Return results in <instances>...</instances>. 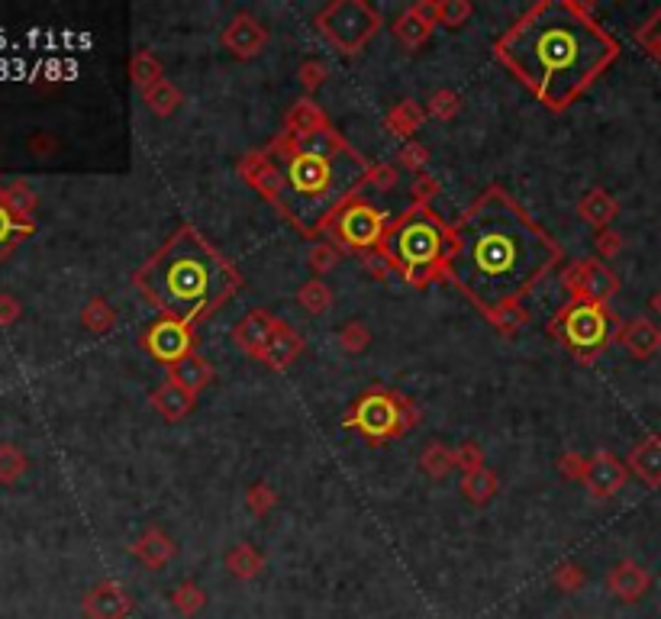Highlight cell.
<instances>
[{"label":"cell","mask_w":661,"mask_h":619,"mask_svg":"<svg viewBox=\"0 0 661 619\" xmlns=\"http://www.w3.org/2000/svg\"><path fill=\"white\" fill-rule=\"evenodd\" d=\"M455 468H462V474H471L484 468V449L478 442H462L455 449Z\"/></svg>","instance_id":"f907efd6"},{"label":"cell","mask_w":661,"mask_h":619,"mask_svg":"<svg viewBox=\"0 0 661 619\" xmlns=\"http://www.w3.org/2000/svg\"><path fill=\"white\" fill-rule=\"evenodd\" d=\"M562 284L568 291V300H594V304H603V307L620 294V278H616V271H610L600 258L571 262L562 271Z\"/></svg>","instance_id":"30bf717a"},{"label":"cell","mask_w":661,"mask_h":619,"mask_svg":"<svg viewBox=\"0 0 661 619\" xmlns=\"http://www.w3.org/2000/svg\"><path fill=\"white\" fill-rule=\"evenodd\" d=\"M649 310H652V313L658 316V320H661V287H658V291L649 297Z\"/></svg>","instance_id":"680465c9"},{"label":"cell","mask_w":661,"mask_h":619,"mask_svg":"<svg viewBox=\"0 0 661 619\" xmlns=\"http://www.w3.org/2000/svg\"><path fill=\"white\" fill-rule=\"evenodd\" d=\"M626 465L645 487H652V491L661 487V436H645L632 445Z\"/></svg>","instance_id":"44dd1931"},{"label":"cell","mask_w":661,"mask_h":619,"mask_svg":"<svg viewBox=\"0 0 661 619\" xmlns=\"http://www.w3.org/2000/svg\"><path fill=\"white\" fill-rule=\"evenodd\" d=\"M578 213L587 226L607 229L616 220V213H620V204H616V197L603 191V187H594V191H587L578 200Z\"/></svg>","instance_id":"cb8c5ba5"},{"label":"cell","mask_w":661,"mask_h":619,"mask_svg":"<svg viewBox=\"0 0 661 619\" xmlns=\"http://www.w3.org/2000/svg\"><path fill=\"white\" fill-rule=\"evenodd\" d=\"M500 491V478L494 468H478L471 474H462V494L474 503V507H487Z\"/></svg>","instance_id":"83f0119b"},{"label":"cell","mask_w":661,"mask_h":619,"mask_svg":"<svg viewBox=\"0 0 661 619\" xmlns=\"http://www.w3.org/2000/svg\"><path fill=\"white\" fill-rule=\"evenodd\" d=\"M391 30H394V36H397L400 42H404L407 49H420L423 42L429 39V33H433V26H429L426 20L416 17L413 10H404V13H400V17L394 20Z\"/></svg>","instance_id":"e575fe53"},{"label":"cell","mask_w":661,"mask_h":619,"mask_svg":"<svg viewBox=\"0 0 661 619\" xmlns=\"http://www.w3.org/2000/svg\"><path fill=\"white\" fill-rule=\"evenodd\" d=\"M81 610L88 619H126L133 613V597L120 581H100L84 594Z\"/></svg>","instance_id":"5bb4252c"},{"label":"cell","mask_w":661,"mask_h":619,"mask_svg":"<svg viewBox=\"0 0 661 619\" xmlns=\"http://www.w3.org/2000/svg\"><path fill=\"white\" fill-rule=\"evenodd\" d=\"M594 252H597V258L603 262V258H616L623 252V236L616 233L613 226H607V229H600L597 233V239H594Z\"/></svg>","instance_id":"f5cc1de1"},{"label":"cell","mask_w":661,"mask_h":619,"mask_svg":"<svg viewBox=\"0 0 661 619\" xmlns=\"http://www.w3.org/2000/svg\"><path fill=\"white\" fill-rule=\"evenodd\" d=\"M620 326L623 323L610 313V307L594 304V300H568L549 323V336L568 345V352L581 365H591L610 345V339L620 333Z\"/></svg>","instance_id":"8992f818"},{"label":"cell","mask_w":661,"mask_h":619,"mask_svg":"<svg viewBox=\"0 0 661 619\" xmlns=\"http://www.w3.org/2000/svg\"><path fill=\"white\" fill-rule=\"evenodd\" d=\"M339 258H342V246L326 236V239H316V242H313V249H310V255H307V265L316 271V275H326V271H333V268L339 265Z\"/></svg>","instance_id":"f35d334b"},{"label":"cell","mask_w":661,"mask_h":619,"mask_svg":"<svg viewBox=\"0 0 661 619\" xmlns=\"http://www.w3.org/2000/svg\"><path fill=\"white\" fill-rule=\"evenodd\" d=\"M458 110H462V97H458L452 88H439L429 94V104H426V113L429 117H436L442 123H449L458 117Z\"/></svg>","instance_id":"ab89813d"},{"label":"cell","mask_w":661,"mask_h":619,"mask_svg":"<svg viewBox=\"0 0 661 619\" xmlns=\"http://www.w3.org/2000/svg\"><path fill=\"white\" fill-rule=\"evenodd\" d=\"M387 217L375 207L368 204L365 197H352L346 204L339 207V213L333 217V223L326 226V233L333 242H339L342 249H355V252H371V249H381L384 233H387Z\"/></svg>","instance_id":"9c48e42d"},{"label":"cell","mask_w":661,"mask_h":619,"mask_svg":"<svg viewBox=\"0 0 661 619\" xmlns=\"http://www.w3.org/2000/svg\"><path fill=\"white\" fill-rule=\"evenodd\" d=\"M636 42L645 49V55H649L652 62L661 65V7L636 30Z\"/></svg>","instance_id":"60d3db41"},{"label":"cell","mask_w":661,"mask_h":619,"mask_svg":"<svg viewBox=\"0 0 661 619\" xmlns=\"http://www.w3.org/2000/svg\"><path fill=\"white\" fill-rule=\"evenodd\" d=\"M278 326H281L278 316H271L268 310H252V313H246V316H242V320L236 323L233 339H236V345H239L242 352L252 355V358H258V352L265 349L268 339L278 333Z\"/></svg>","instance_id":"ac0fdd59"},{"label":"cell","mask_w":661,"mask_h":619,"mask_svg":"<svg viewBox=\"0 0 661 619\" xmlns=\"http://www.w3.org/2000/svg\"><path fill=\"white\" fill-rule=\"evenodd\" d=\"M265 149L281 175L275 207L304 236L326 233L339 207L365 184L371 168L333 126L310 136L278 133Z\"/></svg>","instance_id":"3957f363"},{"label":"cell","mask_w":661,"mask_h":619,"mask_svg":"<svg viewBox=\"0 0 661 619\" xmlns=\"http://www.w3.org/2000/svg\"><path fill=\"white\" fill-rule=\"evenodd\" d=\"M342 423H346V429H355L358 436H365L368 442H387L410 433L420 423V410L404 394L387 391V387H368Z\"/></svg>","instance_id":"52a82bcc"},{"label":"cell","mask_w":661,"mask_h":619,"mask_svg":"<svg viewBox=\"0 0 661 619\" xmlns=\"http://www.w3.org/2000/svg\"><path fill=\"white\" fill-rule=\"evenodd\" d=\"M26 468H30V458H26L17 445L4 442L0 445V484H17Z\"/></svg>","instance_id":"74e56055"},{"label":"cell","mask_w":661,"mask_h":619,"mask_svg":"<svg viewBox=\"0 0 661 619\" xmlns=\"http://www.w3.org/2000/svg\"><path fill=\"white\" fill-rule=\"evenodd\" d=\"M487 320L494 323V329H497L500 336H516V333H520V329L526 326L529 313L523 310V304H513V307H504V310L491 313Z\"/></svg>","instance_id":"7bdbcfd3"},{"label":"cell","mask_w":661,"mask_h":619,"mask_svg":"<svg viewBox=\"0 0 661 619\" xmlns=\"http://www.w3.org/2000/svg\"><path fill=\"white\" fill-rule=\"evenodd\" d=\"M246 507H249V513H255V516H268L271 510L278 507V491H275L271 484L258 481V484H252L249 491H246Z\"/></svg>","instance_id":"f6af8a7d"},{"label":"cell","mask_w":661,"mask_h":619,"mask_svg":"<svg viewBox=\"0 0 661 619\" xmlns=\"http://www.w3.org/2000/svg\"><path fill=\"white\" fill-rule=\"evenodd\" d=\"M562 262L558 242L504 187H487L452 226L449 278L474 307L491 316L523 297Z\"/></svg>","instance_id":"6da1fadb"},{"label":"cell","mask_w":661,"mask_h":619,"mask_svg":"<svg viewBox=\"0 0 661 619\" xmlns=\"http://www.w3.org/2000/svg\"><path fill=\"white\" fill-rule=\"evenodd\" d=\"M426 117H429L426 107H420L416 100H400V104H394L391 110H387L384 126L391 129V136H400V139L410 142V136L416 133V129H423Z\"/></svg>","instance_id":"4316f807"},{"label":"cell","mask_w":661,"mask_h":619,"mask_svg":"<svg viewBox=\"0 0 661 619\" xmlns=\"http://www.w3.org/2000/svg\"><path fill=\"white\" fill-rule=\"evenodd\" d=\"M171 607H175L181 616L194 619L200 610L207 607V590L191 578L181 581V584H175V590H171Z\"/></svg>","instance_id":"d6a6232c"},{"label":"cell","mask_w":661,"mask_h":619,"mask_svg":"<svg viewBox=\"0 0 661 619\" xmlns=\"http://www.w3.org/2000/svg\"><path fill=\"white\" fill-rule=\"evenodd\" d=\"M81 323L84 329H91L94 336H107L113 326H117V310H113L104 297H91L81 310Z\"/></svg>","instance_id":"836d02e7"},{"label":"cell","mask_w":661,"mask_h":619,"mask_svg":"<svg viewBox=\"0 0 661 619\" xmlns=\"http://www.w3.org/2000/svg\"><path fill=\"white\" fill-rule=\"evenodd\" d=\"M320 129H329L326 113L316 107L313 100L304 97V100H297L291 110H287L281 133H287V136H310V133H320Z\"/></svg>","instance_id":"d4e9b609"},{"label":"cell","mask_w":661,"mask_h":619,"mask_svg":"<svg viewBox=\"0 0 661 619\" xmlns=\"http://www.w3.org/2000/svg\"><path fill=\"white\" fill-rule=\"evenodd\" d=\"M629 478V465L623 458H616L613 452L600 449L587 458V474H584V487L594 500H610L626 487Z\"/></svg>","instance_id":"7c38bea8"},{"label":"cell","mask_w":661,"mask_h":619,"mask_svg":"<svg viewBox=\"0 0 661 619\" xmlns=\"http://www.w3.org/2000/svg\"><path fill=\"white\" fill-rule=\"evenodd\" d=\"M146 352L162 365H178L184 355L194 352V326L188 323H178V320H168V316H158V320L146 329Z\"/></svg>","instance_id":"8fae6325"},{"label":"cell","mask_w":661,"mask_h":619,"mask_svg":"<svg viewBox=\"0 0 661 619\" xmlns=\"http://www.w3.org/2000/svg\"><path fill=\"white\" fill-rule=\"evenodd\" d=\"M397 181H400V171H397V165H391V162L371 165V168H368V178H365V184L375 187V191H391Z\"/></svg>","instance_id":"816d5d0a"},{"label":"cell","mask_w":661,"mask_h":619,"mask_svg":"<svg viewBox=\"0 0 661 619\" xmlns=\"http://www.w3.org/2000/svg\"><path fill=\"white\" fill-rule=\"evenodd\" d=\"M397 165L407 168V171H416V175H423V168L429 165V149L423 146V142H404V149H400L397 155Z\"/></svg>","instance_id":"7dc6e473"},{"label":"cell","mask_w":661,"mask_h":619,"mask_svg":"<svg viewBox=\"0 0 661 619\" xmlns=\"http://www.w3.org/2000/svg\"><path fill=\"white\" fill-rule=\"evenodd\" d=\"M142 100H146V107L155 113V117H171L178 107H181V100H184V94L171 84L168 78L165 81H158L152 91H146L142 94Z\"/></svg>","instance_id":"d590c367"},{"label":"cell","mask_w":661,"mask_h":619,"mask_svg":"<svg viewBox=\"0 0 661 619\" xmlns=\"http://www.w3.org/2000/svg\"><path fill=\"white\" fill-rule=\"evenodd\" d=\"M616 339H620L623 349L632 358H639V362H645V358H652V355L661 352V326L652 323L649 316H636V320L623 323Z\"/></svg>","instance_id":"d6986e66"},{"label":"cell","mask_w":661,"mask_h":619,"mask_svg":"<svg viewBox=\"0 0 661 619\" xmlns=\"http://www.w3.org/2000/svg\"><path fill=\"white\" fill-rule=\"evenodd\" d=\"M17 320H20V304H17V297L0 294V326H10V323H17Z\"/></svg>","instance_id":"9f6ffc18"},{"label":"cell","mask_w":661,"mask_h":619,"mask_svg":"<svg viewBox=\"0 0 661 619\" xmlns=\"http://www.w3.org/2000/svg\"><path fill=\"white\" fill-rule=\"evenodd\" d=\"M168 381H175L178 387H184V391L197 397L204 387L213 384V365L207 362L204 355L191 352V355H184L178 365L168 368Z\"/></svg>","instance_id":"7402d4cb"},{"label":"cell","mask_w":661,"mask_h":619,"mask_svg":"<svg viewBox=\"0 0 661 619\" xmlns=\"http://www.w3.org/2000/svg\"><path fill=\"white\" fill-rule=\"evenodd\" d=\"M552 584L562 590V594H581L587 584V574L581 565H574V561H562L552 574Z\"/></svg>","instance_id":"ee69618b"},{"label":"cell","mask_w":661,"mask_h":619,"mask_svg":"<svg viewBox=\"0 0 661 619\" xmlns=\"http://www.w3.org/2000/svg\"><path fill=\"white\" fill-rule=\"evenodd\" d=\"M239 175L246 181L252 191H258L265 200L275 204L278 194H281V175H278V165L271 162L268 149H255L249 155L239 158Z\"/></svg>","instance_id":"2e32d148"},{"label":"cell","mask_w":661,"mask_h":619,"mask_svg":"<svg viewBox=\"0 0 661 619\" xmlns=\"http://www.w3.org/2000/svg\"><path fill=\"white\" fill-rule=\"evenodd\" d=\"M129 552H133V558L139 561L142 568L162 571V568L168 565V561L175 558L178 545H175V539H171L162 526H149V529H142V532H139L136 542L129 545Z\"/></svg>","instance_id":"e0dca14e"},{"label":"cell","mask_w":661,"mask_h":619,"mask_svg":"<svg viewBox=\"0 0 661 619\" xmlns=\"http://www.w3.org/2000/svg\"><path fill=\"white\" fill-rule=\"evenodd\" d=\"M410 10H413L420 20H426L429 26H436V23H439V4H436V0H416V4H413Z\"/></svg>","instance_id":"6f0895ef"},{"label":"cell","mask_w":661,"mask_h":619,"mask_svg":"<svg viewBox=\"0 0 661 619\" xmlns=\"http://www.w3.org/2000/svg\"><path fill=\"white\" fill-rule=\"evenodd\" d=\"M452 249V226H445L433 210L410 207L404 217L387 226L381 252L413 287H426L445 278Z\"/></svg>","instance_id":"5b68a950"},{"label":"cell","mask_w":661,"mask_h":619,"mask_svg":"<svg viewBox=\"0 0 661 619\" xmlns=\"http://www.w3.org/2000/svg\"><path fill=\"white\" fill-rule=\"evenodd\" d=\"M313 26L336 52L355 55L381 30V13L365 0H333L316 10Z\"/></svg>","instance_id":"ba28073f"},{"label":"cell","mask_w":661,"mask_h":619,"mask_svg":"<svg viewBox=\"0 0 661 619\" xmlns=\"http://www.w3.org/2000/svg\"><path fill=\"white\" fill-rule=\"evenodd\" d=\"M336 342H339V349L346 352V355H358V352H365L368 345H371V329L365 323L352 320V323H346V326L339 329Z\"/></svg>","instance_id":"b9f144b4"},{"label":"cell","mask_w":661,"mask_h":619,"mask_svg":"<svg viewBox=\"0 0 661 619\" xmlns=\"http://www.w3.org/2000/svg\"><path fill=\"white\" fill-rule=\"evenodd\" d=\"M30 229L33 226H26L13 217V210L4 204V197H0V262H4V258L17 249L26 236H30Z\"/></svg>","instance_id":"1f68e13d"},{"label":"cell","mask_w":661,"mask_h":619,"mask_svg":"<svg viewBox=\"0 0 661 619\" xmlns=\"http://www.w3.org/2000/svg\"><path fill=\"white\" fill-rule=\"evenodd\" d=\"M133 284L162 316L194 326L220 310L239 291L242 278L229 258L184 223L162 249L136 268Z\"/></svg>","instance_id":"277c9868"},{"label":"cell","mask_w":661,"mask_h":619,"mask_svg":"<svg viewBox=\"0 0 661 619\" xmlns=\"http://www.w3.org/2000/svg\"><path fill=\"white\" fill-rule=\"evenodd\" d=\"M129 78H133L139 94H146L158 81H165V71H162V62H158L149 49H139L133 59H129Z\"/></svg>","instance_id":"f1b7e54d"},{"label":"cell","mask_w":661,"mask_h":619,"mask_svg":"<svg viewBox=\"0 0 661 619\" xmlns=\"http://www.w3.org/2000/svg\"><path fill=\"white\" fill-rule=\"evenodd\" d=\"M436 194H439V181L433 178V175H416V181H413V187H410V200H413V207H423V210H429V204L436 200Z\"/></svg>","instance_id":"c3c4849f"},{"label":"cell","mask_w":661,"mask_h":619,"mask_svg":"<svg viewBox=\"0 0 661 619\" xmlns=\"http://www.w3.org/2000/svg\"><path fill=\"white\" fill-rule=\"evenodd\" d=\"M297 78H300V84H304V91L313 94V91H320L323 84H326L329 71H326V65L320 59H307L304 65L297 68Z\"/></svg>","instance_id":"681fc988"},{"label":"cell","mask_w":661,"mask_h":619,"mask_svg":"<svg viewBox=\"0 0 661 619\" xmlns=\"http://www.w3.org/2000/svg\"><path fill=\"white\" fill-rule=\"evenodd\" d=\"M268 26L262 20H255L252 13H236L233 20L226 23V30L220 33V46L236 55V59H255L258 52L268 46Z\"/></svg>","instance_id":"4fadbf2b"},{"label":"cell","mask_w":661,"mask_h":619,"mask_svg":"<svg viewBox=\"0 0 661 619\" xmlns=\"http://www.w3.org/2000/svg\"><path fill=\"white\" fill-rule=\"evenodd\" d=\"M149 400H152V407L162 413L168 423H178V420H184V416L194 410V394H188L175 381L158 384Z\"/></svg>","instance_id":"603a6c76"},{"label":"cell","mask_w":661,"mask_h":619,"mask_svg":"<svg viewBox=\"0 0 661 619\" xmlns=\"http://www.w3.org/2000/svg\"><path fill=\"white\" fill-rule=\"evenodd\" d=\"M652 587V574L645 571L639 561L623 558L607 571V590L620 603H639Z\"/></svg>","instance_id":"9a60e30c"},{"label":"cell","mask_w":661,"mask_h":619,"mask_svg":"<svg viewBox=\"0 0 661 619\" xmlns=\"http://www.w3.org/2000/svg\"><path fill=\"white\" fill-rule=\"evenodd\" d=\"M223 565H226L229 574H233V578H239V581H255L258 574L265 571V555L258 552L252 542H236L233 549L226 552Z\"/></svg>","instance_id":"484cf974"},{"label":"cell","mask_w":661,"mask_h":619,"mask_svg":"<svg viewBox=\"0 0 661 619\" xmlns=\"http://www.w3.org/2000/svg\"><path fill=\"white\" fill-rule=\"evenodd\" d=\"M558 474L568 481H581L584 484V474H587V458L581 452H565L558 458Z\"/></svg>","instance_id":"db71d44e"},{"label":"cell","mask_w":661,"mask_h":619,"mask_svg":"<svg viewBox=\"0 0 661 619\" xmlns=\"http://www.w3.org/2000/svg\"><path fill=\"white\" fill-rule=\"evenodd\" d=\"M297 304L313 316H323L329 307H333V291H329V284L323 278H310L297 291Z\"/></svg>","instance_id":"8d00e7d4"},{"label":"cell","mask_w":661,"mask_h":619,"mask_svg":"<svg viewBox=\"0 0 661 619\" xmlns=\"http://www.w3.org/2000/svg\"><path fill=\"white\" fill-rule=\"evenodd\" d=\"M362 265H365V271L371 278H378V281H384L387 275H394V265L387 262L384 258V252L381 249H371V252H362Z\"/></svg>","instance_id":"11a10c76"},{"label":"cell","mask_w":661,"mask_h":619,"mask_svg":"<svg viewBox=\"0 0 661 619\" xmlns=\"http://www.w3.org/2000/svg\"><path fill=\"white\" fill-rule=\"evenodd\" d=\"M420 468L426 478H433V481L449 478L455 471V449H449L445 442H429L420 452Z\"/></svg>","instance_id":"f546056e"},{"label":"cell","mask_w":661,"mask_h":619,"mask_svg":"<svg viewBox=\"0 0 661 619\" xmlns=\"http://www.w3.org/2000/svg\"><path fill=\"white\" fill-rule=\"evenodd\" d=\"M474 13L471 0H439V26H449V30H458L465 26Z\"/></svg>","instance_id":"bcb514c9"},{"label":"cell","mask_w":661,"mask_h":619,"mask_svg":"<svg viewBox=\"0 0 661 619\" xmlns=\"http://www.w3.org/2000/svg\"><path fill=\"white\" fill-rule=\"evenodd\" d=\"M0 197H4V204L13 210V217L20 223L33 226V217H36V194L26 187L23 181H13L10 187H0Z\"/></svg>","instance_id":"4dcf8cb0"},{"label":"cell","mask_w":661,"mask_h":619,"mask_svg":"<svg viewBox=\"0 0 661 619\" xmlns=\"http://www.w3.org/2000/svg\"><path fill=\"white\" fill-rule=\"evenodd\" d=\"M300 352H304V336H300L291 323L281 320L278 333L268 339V345H265L262 352H258V362H265L271 371H281V368H287L291 362H297Z\"/></svg>","instance_id":"ffe728a7"},{"label":"cell","mask_w":661,"mask_h":619,"mask_svg":"<svg viewBox=\"0 0 661 619\" xmlns=\"http://www.w3.org/2000/svg\"><path fill=\"white\" fill-rule=\"evenodd\" d=\"M494 55L545 110L558 113L616 62L620 42L578 0H539L497 36Z\"/></svg>","instance_id":"7a4b0ae2"}]
</instances>
